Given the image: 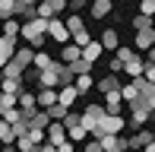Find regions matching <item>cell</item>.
<instances>
[{
	"label": "cell",
	"mask_w": 155,
	"mask_h": 152,
	"mask_svg": "<svg viewBox=\"0 0 155 152\" xmlns=\"http://www.w3.org/2000/svg\"><path fill=\"white\" fill-rule=\"evenodd\" d=\"M48 25H51V19H45V16L25 19L22 22V38L29 41L32 48H41V41H45V35H48Z\"/></svg>",
	"instance_id": "1"
},
{
	"label": "cell",
	"mask_w": 155,
	"mask_h": 152,
	"mask_svg": "<svg viewBox=\"0 0 155 152\" xmlns=\"http://www.w3.org/2000/svg\"><path fill=\"white\" fill-rule=\"evenodd\" d=\"M63 70H67V64H63V60H54L48 70H38V86L60 89V86H63Z\"/></svg>",
	"instance_id": "2"
},
{
	"label": "cell",
	"mask_w": 155,
	"mask_h": 152,
	"mask_svg": "<svg viewBox=\"0 0 155 152\" xmlns=\"http://www.w3.org/2000/svg\"><path fill=\"white\" fill-rule=\"evenodd\" d=\"M124 127H127V121H124L120 114H104L101 124L92 130V136H95V140H101V136H108V133H120Z\"/></svg>",
	"instance_id": "3"
},
{
	"label": "cell",
	"mask_w": 155,
	"mask_h": 152,
	"mask_svg": "<svg viewBox=\"0 0 155 152\" xmlns=\"http://www.w3.org/2000/svg\"><path fill=\"white\" fill-rule=\"evenodd\" d=\"M149 117H155V111L146 105V101H133V105H130V127H133V130L146 127V121H149Z\"/></svg>",
	"instance_id": "4"
},
{
	"label": "cell",
	"mask_w": 155,
	"mask_h": 152,
	"mask_svg": "<svg viewBox=\"0 0 155 152\" xmlns=\"http://www.w3.org/2000/svg\"><path fill=\"white\" fill-rule=\"evenodd\" d=\"M48 35L57 41V45H67V41L73 38V32H70V25H67V19H63V16H54L51 25H48Z\"/></svg>",
	"instance_id": "5"
},
{
	"label": "cell",
	"mask_w": 155,
	"mask_h": 152,
	"mask_svg": "<svg viewBox=\"0 0 155 152\" xmlns=\"http://www.w3.org/2000/svg\"><path fill=\"white\" fill-rule=\"evenodd\" d=\"M104 114H108V108H104V105H98V101H92V105L82 111V124L89 127V133H92L98 124H101V117H104Z\"/></svg>",
	"instance_id": "6"
},
{
	"label": "cell",
	"mask_w": 155,
	"mask_h": 152,
	"mask_svg": "<svg viewBox=\"0 0 155 152\" xmlns=\"http://www.w3.org/2000/svg\"><path fill=\"white\" fill-rule=\"evenodd\" d=\"M101 149L104 152H130V140H124L120 133H108V136H101Z\"/></svg>",
	"instance_id": "7"
},
{
	"label": "cell",
	"mask_w": 155,
	"mask_h": 152,
	"mask_svg": "<svg viewBox=\"0 0 155 152\" xmlns=\"http://www.w3.org/2000/svg\"><path fill=\"white\" fill-rule=\"evenodd\" d=\"M152 140H155V133H152V130H146V127L133 130V136H130V152H143Z\"/></svg>",
	"instance_id": "8"
},
{
	"label": "cell",
	"mask_w": 155,
	"mask_h": 152,
	"mask_svg": "<svg viewBox=\"0 0 155 152\" xmlns=\"http://www.w3.org/2000/svg\"><path fill=\"white\" fill-rule=\"evenodd\" d=\"M146 60H143V54H136V57H130L124 64V76H130V79H139V76H146Z\"/></svg>",
	"instance_id": "9"
},
{
	"label": "cell",
	"mask_w": 155,
	"mask_h": 152,
	"mask_svg": "<svg viewBox=\"0 0 155 152\" xmlns=\"http://www.w3.org/2000/svg\"><path fill=\"white\" fill-rule=\"evenodd\" d=\"M133 48H136L139 54H146L149 48H155V29H139V32H136V41H133Z\"/></svg>",
	"instance_id": "10"
},
{
	"label": "cell",
	"mask_w": 155,
	"mask_h": 152,
	"mask_svg": "<svg viewBox=\"0 0 155 152\" xmlns=\"http://www.w3.org/2000/svg\"><path fill=\"white\" fill-rule=\"evenodd\" d=\"M70 133H67V124L63 121H54L51 127H48V143H54V146H60V143H67Z\"/></svg>",
	"instance_id": "11"
},
{
	"label": "cell",
	"mask_w": 155,
	"mask_h": 152,
	"mask_svg": "<svg viewBox=\"0 0 155 152\" xmlns=\"http://www.w3.org/2000/svg\"><path fill=\"white\" fill-rule=\"evenodd\" d=\"M95 86H98V92H101V95H108V92H117V89H124V86H120V73H108V76H101V79H98Z\"/></svg>",
	"instance_id": "12"
},
{
	"label": "cell",
	"mask_w": 155,
	"mask_h": 152,
	"mask_svg": "<svg viewBox=\"0 0 155 152\" xmlns=\"http://www.w3.org/2000/svg\"><path fill=\"white\" fill-rule=\"evenodd\" d=\"M16 51H19V48H16V38H13V35H3V38H0V60H3V67L16 57Z\"/></svg>",
	"instance_id": "13"
},
{
	"label": "cell",
	"mask_w": 155,
	"mask_h": 152,
	"mask_svg": "<svg viewBox=\"0 0 155 152\" xmlns=\"http://www.w3.org/2000/svg\"><path fill=\"white\" fill-rule=\"evenodd\" d=\"M60 60H63V64H76V60H82V48L76 45V41L60 45Z\"/></svg>",
	"instance_id": "14"
},
{
	"label": "cell",
	"mask_w": 155,
	"mask_h": 152,
	"mask_svg": "<svg viewBox=\"0 0 155 152\" xmlns=\"http://www.w3.org/2000/svg\"><path fill=\"white\" fill-rule=\"evenodd\" d=\"M89 13H92V19H108L114 13V0H92Z\"/></svg>",
	"instance_id": "15"
},
{
	"label": "cell",
	"mask_w": 155,
	"mask_h": 152,
	"mask_svg": "<svg viewBox=\"0 0 155 152\" xmlns=\"http://www.w3.org/2000/svg\"><path fill=\"white\" fill-rule=\"evenodd\" d=\"M127 105L124 101V95H120V89H117V92H108L104 95V108H108V114H120V108Z\"/></svg>",
	"instance_id": "16"
},
{
	"label": "cell",
	"mask_w": 155,
	"mask_h": 152,
	"mask_svg": "<svg viewBox=\"0 0 155 152\" xmlns=\"http://www.w3.org/2000/svg\"><path fill=\"white\" fill-rule=\"evenodd\" d=\"M22 79L25 76H3V92L6 95H22L25 89H22Z\"/></svg>",
	"instance_id": "17"
},
{
	"label": "cell",
	"mask_w": 155,
	"mask_h": 152,
	"mask_svg": "<svg viewBox=\"0 0 155 152\" xmlns=\"http://www.w3.org/2000/svg\"><path fill=\"white\" fill-rule=\"evenodd\" d=\"M101 51H104V45H101V38H98V41H89V45L82 48V60H89V64H95V60L101 57Z\"/></svg>",
	"instance_id": "18"
},
{
	"label": "cell",
	"mask_w": 155,
	"mask_h": 152,
	"mask_svg": "<svg viewBox=\"0 0 155 152\" xmlns=\"http://www.w3.org/2000/svg\"><path fill=\"white\" fill-rule=\"evenodd\" d=\"M76 98H79V89H76V82H73V86H60V105L73 108Z\"/></svg>",
	"instance_id": "19"
},
{
	"label": "cell",
	"mask_w": 155,
	"mask_h": 152,
	"mask_svg": "<svg viewBox=\"0 0 155 152\" xmlns=\"http://www.w3.org/2000/svg\"><path fill=\"white\" fill-rule=\"evenodd\" d=\"M120 95H124V101H127V105L139 101V82H136V79H130V82H127V86L120 89Z\"/></svg>",
	"instance_id": "20"
},
{
	"label": "cell",
	"mask_w": 155,
	"mask_h": 152,
	"mask_svg": "<svg viewBox=\"0 0 155 152\" xmlns=\"http://www.w3.org/2000/svg\"><path fill=\"white\" fill-rule=\"evenodd\" d=\"M16 146H19V152H38V146H41V143L35 140L32 133H22V136L16 140Z\"/></svg>",
	"instance_id": "21"
},
{
	"label": "cell",
	"mask_w": 155,
	"mask_h": 152,
	"mask_svg": "<svg viewBox=\"0 0 155 152\" xmlns=\"http://www.w3.org/2000/svg\"><path fill=\"white\" fill-rule=\"evenodd\" d=\"M101 45H104V51H117V48H120L117 32H114V29H104V32H101Z\"/></svg>",
	"instance_id": "22"
},
{
	"label": "cell",
	"mask_w": 155,
	"mask_h": 152,
	"mask_svg": "<svg viewBox=\"0 0 155 152\" xmlns=\"http://www.w3.org/2000/svg\"><path fill=\"white\" fill-rule=\"evenodd\" d=\"M3 35H22V19L19 16H13V19H3Z\"/></svg>",
	"instance_id": "23"
},
{
	"label": "cell",
	"mask_w": 155,
	"mask_h": 152,
	"mask_svg": "<svg viewBox=\"0 0 155 152\" xmlns=\"http://www.w3.org/2000/svg\"><path fill=\"white\" fill-rule=\"evenodd\" d=\"M19 108L22 111H35L38 108V92H22L19 95Z\"/></svg>",
	"instance_id": "24"
},
{
	"label": "cell",
	"mask_w": 155,
	"mask_h": 152,
	"mask_svg": "<svg viewBox=\"0 0 155 152\" xmlns=\"http://www.w3.org/2000/svg\"><path fill=\"white\" fill-rule=\"evenodd\" d=\"M67 133H70V140H73V143H82V140H89V127H86V124L67 127Z\"/></svg>",
	"instance_id": "25"
},
{
	"label": "cell",
	"mask_w": 155,
	"mask_h": 152,
	"mask_svg": "<svg viewBox=\"0 0 155 152\" xmlns=\"http://www.w3.org/2000/svg\"><path fill=\"white\" fill-rule=\"evenodd\" d=\"M51 64H54V57H51L48 51H41V48H38V51H35V70H48Z\"/></svg>",
	"instance_id": "26"
},
{
	"label": "cell",
	"mask_w": 155,
	"mask_h": 152,
	"mask_svg": "<svg viewBox=\"0 0 155 152\" xmlns=\"http://www.w3.org/2000/svg\"><path fill=\"white\" fill-rule=\"evenodd\" d=\"M16 6H19V0H0V16L13 19V16H16Z\"/></svg>",
	"instance_id": "27"
},
{
	"label": "cell",
	"mask_w": 155,
	"mask_h": 152,
	"mask_svg": "<svg viewBox=\"0 0 155 152\" xmlns=\"http://www.w3.org/2000/svg\"><path fill=\"white\" fill-rule=\"evenodd\" d=\"M133 29H155V22H152V16H146V13H136L133 16Z\"/></svg>",
	"instance_id": "28"
},
{
	"label": "cell",
	"mask_w": 155,
	"mask_h": 152,
	"mask_svg": "<svg viewBox=\"0 0 155 152\" xmlns=\"http://www.w3.org/2000/svg\"><path fill=\"white\" fill-rule=\"evenodd\" d=\"M38 16H45V19H54V16H57V10H54L51 0H38Z\"/></svg>",
	"instance_id": "29"
},
{
	"label": "cell",
	"mask_w": 155,
	"mask_h": 152,
	"mask_svg": "<svg viewBox=\"0 0 155 152\" xmlns=\"http://www.w3.org/2000/svg\"><path fill=\"white\" fill-rule=\"evenodd\" d=\"M67 25H70V32H73V35L86 29V22H82V16H79V13H70V16H67Z\"/></svg>",
	"instance_id": "30"
},
{
	"label": "cell",
	"mask_w": 155,
	"mask_h": 152,
	"mask_svg": "<svg viewBox=\"0 0 155 152\" xmlns=\"http://www.w3.org/2000/svg\"><path fill=\"white\" fill-rule=\"evenodd\" d=\"M92 86H95V82H92V76H89V73L76 76V89H79V95H82V92H89V89H92Z\"/></svg>",
	"instance_id": "31"
},
{
	"label": "cell",
	"mask_w": 155,
	"mask_h": 152,
	"mask_svg": "<svg viewBox=\"0 0 155 152\" xmlns=\"http://www.w3.org/2000/svg\"><path fill=\"white\" fill-rule=\"evenodd\" d=\"M114 54H117V57H120V60H124V64H127V60H130V57H136V54H139V51H136V48H124V45H120V48H117V51H114Z\"/></svg>",
	"instance_id": "32"
},
{
	"label": "cell",
	"mask_w": 155,
	"mask_h": 152,
	"mask_svg": "<svg viewBox=\"0 0 155 152\" xmlns=\"http://www.w3.org/2000/svg\"><path fill=\"white\" fill-rule=\"evenodd\" d=\"M48 111H51V117H54V121H63L70 108H67V105H60V101H57V105H54V108H48Z\"/></svg>",
	"instance_id": "33"
},
{
	"label": "cell",
	"mask_w": 155,
	"mask_h": 152,
	"mask_svg": "<svg viewBox=\"0 0 155 152\" xmlns=\"http://www.w3.org/2000/svg\"><path fill=\"white\" fill-rule=\"evenodd\" d=\"M86 6H92V0H70V13H82Z\"/></svg>",
	"instance_id": "34"
},
{
	"label": "cell",
	"mask_w": 155,
	"mask_h": 152,
	"mask_svg": "<svg viewBox=\"0 0 155 152\" xmlns=\"http://www.w3.org/2000/svg\"><path fill=\"white\" fill-rule=\"evenodd\" d=\"M108 73H124V60L117 57V54L111 57V64H108Z\"/></svg>",
	"instance_id": "35"
},
{
	"label": "cell",
	"mask_w": 155,
	"mask_h": 152,
	"mask_svg": "<svg viewBox=\"0 0 155 152\" xmlns=\"http://www.w3.org/2000/svg\"><path fill=\"white\" fill-rule=\"evenodd\" d=\"M73 41H76V45H79V48H86L89 41H92V38H89V29H82V32H76V35H73Z\"/></svg>",
	"instance_id": "36"
},
{
	"label": "cell",
	"mask_w": 155,
	"mask_h": 152,
	"mask_svg": "<svg viewBox=\"0 0 155 152\" xmlns=\"http://www.w3.org/2000/svg\"><path fill=\"white\" fill-rule=\"evenodd\" d=\"M63 124H67V127H76V124H82V114H76V111H67Z\"/></svg>",
	"instance_id": "37"
},
{
	"label": "cell",
	"mask_w": 155,
	"mask_h": 152,
	"mask_svg": "<svg viewBox=\"0 0 155 152\" xmlns=\"http://www.w3.org/2000/svg\"><path fill=\"white\" fill-rule=\"evenodd\" d=\"M139 13L152 16V13H155V0H139Z\"/></svg>",
	"instance_id": "38"
},
{
	"label": "cell",
	"mask_w": 155,
	"mask_h": 152,
	"mask_svg": "<svg viewBox=\"0 0 155 152\" xmlns=\"http://www.w3.org/2000/svg\"><path fill=\"white\" fill-rule=\"evenodd\" d=\"M70 67L76 70V76H82V73H89V67H92V64H89V60H76V64H70Z\"/></svg>",
	"instance_id": "39"
},
{
	"label": "cell",
	"mask_w": 155,
	"mask_h": 152,
	"mask_svg": "<svg viewBox=\"0 0 155 152\" xmlns=\"http://www.w3.org/2000/svg\"><path fill=\"white\" fill-rule=\"evenodd\" d=\"M82 152H104V149H101V143H98L95 136H92V140L86 143V149H82Z\"/></svg>",
	"instance_id": "40"
},
{
	"label": "cell",
	"mask_w": 155,
	"mask_h": 152,
	"mask_svg": "<svg viewBox=\"0 0 155 152\" xmlns=\"http://www.w3.org/2000/svg\"><path fill=\"white\" fill-rule=\"evenodd\" d=\"M38 152H60V149L54 146V143H41V146H38Z\"/></svg>",
	"instance_id": "41"
},
{
	"label": "cell",
	"mask_w": 155,
	"mask_h": 152,
	"mask_svg": "<svg viewBox=\"0 0 155 152\" xmlns=\"http://www.w3.org/2000/svg\"><path fill=\"white\" fill-rule=\"evenodd\" d=\"M146 79H149V82H155V64H149V67H146Z\"/></svg>",
	"instance_id": "42"
},
{
	"label": "cell",
	"mask_w": 155,
	"mask_h": 152,
	"mask_svg": "<svg viewBox=\"0 0 155 152\" xmlns=\"http://www.w3.org/2000/svg\"><path fill=\"white\" fill-rule=\"evenodd\" d=\"M57 149H60V152H73V140H67V143H60Z\"/></svg>",
	"instance_id": "43"
},
{
	"label": "cell",
	"mask_w": 155,
	"mask_h": 152,
	"mask_svg": "<svg viewBox=\"0 0 155 152\" xmlns=\"http://www.w3.org/2000/svg\"><path fill=\"white\" fill-rule=\"evenodd\" d=\"M146 60H149V64H155V48H149V51H146Z\"/></svg>",
	"instance_id": "44"
},
{
	"label": "cell",
	"mask_w": 155,
	"mask_h": 152,
	"mask_svg": "<svg viewBox=\"0 0 155 152\" xmlns=\"http://www.w3.org/2000/svg\"><path fill=\"white\" fill-rule=\"evenodd\" d=\"M143 152H155V140H152V143H149V146H146Z\"/></svg>",
	"instance_id": "45"
},
{
	"label": "cell",
	"mask_w": 155,
	"mask_h": 152,
	"mask_svg": "<svg viewBox=\"0 0 155 152\" xmlns=\"http://www.w3.org/2000/svg\"><path fill=\"white\" fill-rule=\"evenodd\" d=\"M152 111H155V108H152Z\"/></svg>",
	"instance_id": "46"
}]
</instances>
